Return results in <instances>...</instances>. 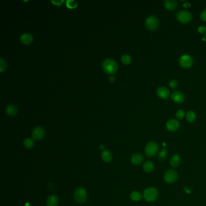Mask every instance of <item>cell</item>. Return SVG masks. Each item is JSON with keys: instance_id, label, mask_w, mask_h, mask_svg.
<instances>
[{"instance_id": "ffe728a7", "label": "cell", "mask_w": 206, "mask_h": 206, "mask_svg": "<svg viewBox=\"0 0 206 206\" xmlns=\"http://www.w3.org/2000/svg\"><path fill=\"white\" fill-rule=\"evenodd\" d=\"M143 168V170L146 172L150 173V172H152V171L154 170V165L152 162H150V161H147V162H146L144 163Z\"/></svg>"}, {"instance_id": "d6986e66", "label": "cell", "mask_w": 206, "mask_h": 206, "mask_svg": "<svg viewBox=\"0 0 206 206\" xmlns=\"http://www.w3.org/2000/svg\"><path fill=\"white\" fill-rule=\"evenodd\" d=\"M102 159L106 163L111 162L113 159V155L109 150H105L102 152L101 154Z\"/></svg>"}, {"instance_id": "8992f818", "label": "cell", "mask_w": 206, "mask_h": 206, "mask_svg": "<svg viewBox=\"0 0 206 206\" xmlns=\"http://www.w3.org/2000/svg\"><path fill=\"white\" fill-rule=\"evenodd\" d=\"M178 177V174L175 170L169 169L166 171L164 175V179L166 183L172 184L177 181Z\"/></svg>"}, {"instance_id": "52a82bcc", "label": "cell", "mask_w": 206, "mask_h": 206, "mask_svg": "<svg viewBox=\"0 0 206 206\" xmlns=\"http://www.w3.org/2000/svg\"><path fill=\"white\" fill-rule=\"evenodd\" d=\"M193 59L189 55H184L181 56L179 60L180 65L184 68H188L191 67L193 64Z\"/></svg>"}, {"instance_id": "5b68a950", "label": "cell", "mask_w": 206, "mask_h": 206, "mask_svg": "<svg viewBox=\"0 0 206 206\" xmlns=\"http://www.w3.org/2000/svg\"><path fill=\"white\" fill-rule=\"evenodd\" d=\"M159 149L158 144L155 142L148 143L145 147V154L148 157H152L157 154Z\"/></svg>"}, {"instance_id": "f546056e", "label": "cell", "mask_w": 206, "mask_h": 206, "mask_svg": "<svg viewBox=\"0 0 206 206\" xmlns=\"http://www.w3.org/2000/svg\"><path fill=\"white\" fill-rule=\"evenodd\" d=\"M177 85H178V83H177V80H174V79H172L169 82V85L171 88L172 89H175L177 87Z\"/></svg>"}, {"instance_id": "7a4b0ae2", "label": "cell", "mask_w": 206, "mask_h": 206, "mask_svg": "<svg viewBox=\"0 0 206 206\" xmlns=\"http://www.w3.org/2000/svg\"><path fill=\"white\" fill-rule=\"evenodd\" d=\"M158 190L153 187H148L143 192V197L145 200L148 202L154 201L158 197Z\"/></svg>"}, {"instance_id": "e0dca14e", "label": "cell", "mask_w": 206, "mask_h": 206, "mask_svg": "<svg viewBox=\"0 0 206 206\" xmlns=\"http://www.w3.org/2000/svg\"><path fill=\"white\" fill-rule=\"evenodd\" d=\"M180 163H181V158L180 156L178 154L174 155L170 160V164L174 168L178 167L180 164Z\"/></svg>"}, {"instance_id": "f1b7e54d", "label": "cell", "mask_w": 206, "mask_h": 206, "mask_svg": "<svg viewBox=\"0 0 206 206\" xmlns=\"http://www.w3.org/2000/svg\"><path fill=\"white\" fill-rule=\"evenodd\" d=\"M198 31L201 33L206 36V27L204 26H200L198 29Z\"/></svg>"}, {"instance_id": "ac0fdd59", "label": "cell", "mask_w": 206, "mask_h": 206, "mask_svg": "<svg viewBox=\"0 0 206 206\" xmlns=\"http://www.w3.org/2000/svg\"><path fill=\"white\" fill-rule=\"evenodd\" d=\"M164 4L165 7L169 10H174L177 6V2L175 0H165Z\"/></svg>"}, {"instance_id": "603a6c76", "label": "cell", "mask_w": 206, "mask_h": 206, "mask_svg": "<svg viewBox=\"0 0 206 206\" xmlns=\"http://www.w3.org/2000/svg\"><path fill=\"white\" fill-rule=\"evenodd\" d=\"M130 197L134 201H138L142 199V196L138 192L133 191L130 195Z\"/></svg>"}, {"instance_id": "30bf717a", "label": "cell", "mask_w": 206, "mask_h": 206, "mask_svg": "<svg viewBox=\"0 0 206 206\" xmlns=\"http://www.w3.org/2000/svg\"><path fill=\"white\" fill-rule=\"evenodd\" d=\"M179 127V123L176 119H171L166 123V128L170 131H175Z\"/></svg>"}, {"instance_id": "4dcf8cb0", "label": "cell", "mask_w": 206, "mask_h": 206, "mask_svg": "<svg viewBox=\"0 0 206 206\" xmlns=\"http://www.w3.org/2000/svg\"><path fill=\"white\" fill-rule=\"evenodd\" d=\"M200 17H201V19L203 21H206V9L204 10L201 13V15H200Z\"/></svg>"}, {"instance_id": "8fae6325", "label": "cell", "mask_w": 206, "mask_h": 206, "mask_svg": "<svg viewBox=\"0 0 206 206\" xmlns=\"http://www.w3.org/2000/svg\"><path fill=\"white\" fill-rule=\"evenodd\" d=\"M184 95L179 91H174L171 95L172 100L176 103H182L184 101Z\"/></svg>"}, {"instance_id": "1f68e13d", "label": "cell", "mask_w": 206, "mask_h": 206, "mask_svg": "<svg viewBox=\"0 0 206 206\" xmlns=\"http://www.w3.org/2000/svg\"><path fill=\"white\" fill-rule=\"evenodd\" d=\"M52 2H53L55 5L56 6H60L63 2H64V1H52Z\"/></svg>"}, {"instance_id": "5bb4252c", "label": "cell", "mask_w": 206, "mask_h": 206, "mask_svg": "<svg viewBox=\"0 0 206 206\" xmlns=\"http://www.w3.org/2000/svg\"><path fill=\"white\" fill-rule=\"evenodd\" d=\"M6 113L10 117H14L18 113V109L14 105L10 104L7 105L6 108Z\"/></svg>"}, {"instance_id": "d6a6232c", "label": "cell", "mask_w": 206, "mask_h": 206, "mask_svg": "<svg viewBox=\"0 0 206 206\" xmlns=\"http://www.w3.org/2000/svg\"><path fill=\"white\" fill-rule=\"evenodd\" d=\"M190 5H191L190 3H189V2H186V3H184V4H183V6H184V7H189Z\"/></svg>"}, {"instance_id": "7402d4cb", "label": "cell", "mask_w": 206, "mask_h": 206, "mask_svg": "<svg viewBox=\"0 0 206 206\" xmlns=\"http://www.w3.org/2000/svg\"><path fill=\"white\" fill-rule=\"evenodd\" d=\"M167 155V149L165 147H163L158 154V159L160 161H163L164 160H165Z\"/></svg>"}, {"instance_id": "3957f363", "label": "cell", "mask_w": 206, "mask_h": 206, "mask_svg": "<svg viewBox=\"0 0 206 206\" xmlns=\"http://www.w3.org/2000/svg\"><path fill=\"white\" fill-rule=\"evenodd\" d=\"M74 197L77 203L79 204L84 203L87 198V192L84 188H78L74 192Z\"/></svg>"}, {"instance_id": "6da1fadb", "label": "cell", "mask_w": 206, "mask_h": 206, "mask_svg": "<svg viewBox=\"0 0 206 206\" xmlns=\"http://www.w3.org/2000/svg\"><path fill=\"white\" fill-rule=\"evenodd\" d=\"M102 68L105 73L109 74H113L117 72L118 65L114 59H106L102 63Z\"/></svg>"}, {"instance_id": "4316f807", "label": "cell", "mask_w": 206, "mask_h": 206, "mask_svg": "<svg viewBox=\"0 0 206 206\" xmlns=\"http://www.w3.org/2000/svg\"><path fill=\"white\" fill-rule=\"evenodd\" d=\"M7 67V63L3 59V58H0V72H2Z\"/></svg>"}, {"instance_id": "7c38bea8", "label": "cell", "mask_w": 206, "mask_h": 206, "mask_svg": "<svg viewBox=\"0 0 206 206\" xmlns=\"http://www.w3.org/2000/svg\"><path fill=\"white\" fill-rule=\"evenodd\" d=\"M157 95L162 99H167L169 96V91L165 87H160L157 89Z\"/></svg>"}, {"instance_id": "cb8c5ba5", "label": "cell", "mask_w": 206, "mask_h": 206, "mask_svg": "<svg viewBox=\"0 0 206 206\" xmlns=\"http://www.w3.org/2000/svg\"><path fill=\"white\" fill-rule=\"evenodd\" d=\"M186 119L189 122H193L196 119V114L192 111H189L186 114Z\"/></svg>"}, {"instance_id": "836d02e7", "label": "cell", "mask_w": 206, "mask_h": 206, "mask_svg": "<svg viewBox=\"0 0 206 206\" xmlns=\"http://www.w3.org/2000/svg\"><path fill=\"white\" fill-rule=\"evenodd\" d=\"M114 80H115V78H114V76H111V77H110V78H109V80H110L111 82H114Z\"/></svg>"}, {"instance_id": "d4e9b609", "label": "cell", "mask_w": 206, "mask_h": 206, "mask_svg": "<svg viewBox=\"0 0 206 206\" xmlns=\"http://www.w3.org/2000/svg\"><path fill=\"white\" fill-rule=\"evenodd\" d=\"M121 60L124 64H129L131 62V58L128 55H123L121 58Z\"/></svg>"}, {"instance_id": "484cf974", "label": "cell", "mask_w": 206, "mask_h": 206, "mask_svg": "<svg viewBox=\"0 0 206 206\" xmlns=\"http://www.w3.org/2000/svg\"><path fill=\"white\" fill-rule=\"evenodd\" d=\"M66 5L70 9H74L77 6V3L74 0H68L66 1Z\"/></svg>"}, {"instance_id": "9c48e42d", "label": "cell", "mask_w": 206, "mask_h": 206, "mask_svg": "<svg viewBox=\"0 0 206 206\" xmlns=\"http://www.w3.org/2000/svg\"><path fill=\"white\" fill-rule=\"evenodd\" d=\"M45 135L44 130L41 126H36L33 130L32 137L34 140H41Z\"/></svg>"}, {"instance_id": "2e32d148", "label": "cell", "mask_w": 206, "mask_h": 206, "mask_svg": "<svg viewBox=\"0 0 206 206\" xmlns=\"http://www.w3.org/2000/svg\"><path fill=\"white\" fill-rule=\"evenodd\" d=\"M59 200L55 195H50L47 200V206H58Z\"/></svg>"}, {"instance_id": "277c9868", "label": "cell", "mask_w": 206, "mask_h": 206, "mask_svg": "<svg viewBox=\"0 0 206 206\" xmlns=\"http://www.w3.org/2000/svg\"><path fill=\"white\" fill-rule=\"evenodd\" d=\"M159 25V19L154 15L147 17L145 21V26L148 29L154 30L156 29Z\"/></svg>"}, {"instance_id": "4fadbf2b", "label": "cell", "mask_w": 206, "mask_h": 206, "mask_svg": "<svg viewBox=\"0 0 206 206\" xmlns=\"http://www.w3.org/2000/svg\"><path fill=\"white\" fill-rule=\"evenodd\" d=\"M143 160H144L143 156L141 154L138 153L134 154L131 157V162L133 164L135 165H138L141 164L143 161Z\"/></svg>"}, {"instance_id": "83f0119b", "label": "cell", "mask_w": 206, "mask_h": 206, "mask_svg": "<svg viewBox=\"0 0 206 206\" xmlns=\"http://www.w3.org/2000/svg\"><path fill=\"white\" fill-rule=\"evenodd\" d=\"M184 115H185V113H184V111L183 110L179 109L178 111H177V113H176V117H177V118L181 119V118L184 117Z\"/></svg>"}, {"instance_id": "ba28073f", "label": "cell", "mask_w": 206, "mask_h": 206, "mask_svg": "<svg viewBox=\"0 0 206 206\" xmlns=\"http://www.w3.org/2000/svg\"><path fill=\"white\" fill-rule=\"evenodd\" d=\"M177 17L179 21L186 23L191 20L192 16L189 12L187 10H181L177 14Z\"/></svg>"}, {"instance_id": "e575fe53", "label": "cell", "mask_w": 206, "mask_h": 206, "mask_svg": "<svg viewBox=\"0 0 206 206\" xmlns=\"http://www.w3.org/2000/svg\"><path fill=\"white\" fill-rule=\"evenodd\" d=\"M100 147H101V149H103V148H104V147H103V145H101Z\"/></svg>"}, {"instance_id": "9a60e30c", "label": "cell", "mask_w": 206, "mask_h": 206, "mask_svg": "<svg viewBox=\"0 0 206 206\" xmlns=\"http://www.w3.org/2000/svg\"><path fill=\"white\" fill-rule=\"evenodd\" d=\"M20 40L24 44H30L33 41V36L30 33H25L21 36Z\"/></svg>"}, {"instance_id": "44dd1931", "label": "cell", "mask_w": 206, "mask_h": 206, "mask_svg": "<svg viewBox=\"0 0 206 206\" xmlns=\"http://www.w3.org/2000/svg\"><path fill=\"white\" fill-rule=\"evenodd\" d=\"M35 145V142L33 138H27L24 141V146L27 149H31Z\"/></svg>"}]
</instances>
